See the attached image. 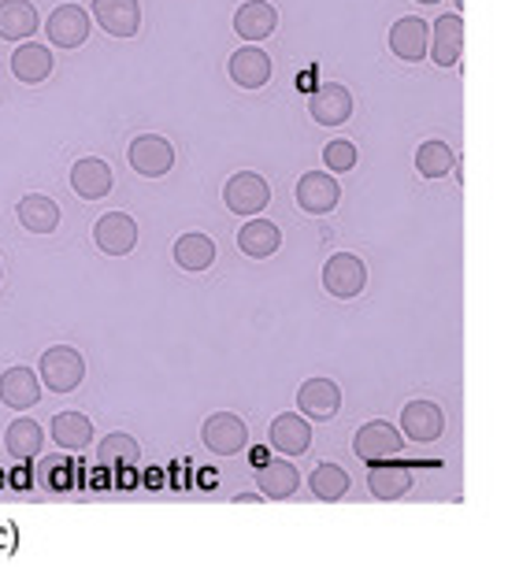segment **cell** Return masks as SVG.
Masks as SVG:
<instances>
[{"label": "cell", "mask_w": 508, "mask_h": 567, "mask_svg": "<svg viewBox=\"0 0 508 567\" xmlns=\"http://www.w3.org/2000/svg\"><path fill=\"white\" fill-rule=\"evenodd\" d=\"M298 486H301V475L290 460H268V464L257 467V489L263 497L286 501V497L298 494Z\"/></svg>", "instance_id": "obj_22"}, {"label": "cell", "mask_w": 508, "mask_h": 567, "mask_svg": "<svg viewBox=\"0 0 508 567\" xmlns=\"http://www.w3.org/2000/svg\"><path fill=\"white\" fill-rule=\"evenodd\" d=\"M367 489L379 497V501H397L405 497L412 489V471L405 464H372V471H367Z\"/></svg>", "instance_id": "obj_27"}, {"label": "cell", "mask_w": 508, "mask_h": 567, "mask_svg": "<svg viewBox=\"0 0 508 567\" xmlns=\"http://www.w3.org/2000/svg\"><path fill=\"white\" fill-rule=\"evenodd\" d=\"M15 216L30 234H56L60 227V205L49 194H27L15 205Z\"/></svg>", "instance_id": "obj_23"}, {"label": "cell", "mask_w": 508, "mask_h": 567, "mask_svg": "<svg viewBox=\"0 0 508 567\" xmlns=\"http://www.w3.org/2000/svg\"><path fill=\"white\" fill-rule=\"evenodd\" d=\"M401 431H405V437H412V442L431 445L446 434V412L434 401H408L405 412H401Z\"/></svg>", "instance_id": "obj_11"}, {"label": "cell", "mask_w": 508, "mask_h": 567, "mask_svg": "<svg viewBox=\"0 0 508 567\" xmlns=\"http://www.w3.org/2000/svg\"><path fill=\"white\" fill-rule=\"evenodd\" d=\"M41 445H45V431H41L34 420H27V415L4 431V449L15 460H34L41 453Z\"/></svg>", "instance_id": "obj_29"}, {"label": "cell", "mask_w": 508, "mask_h": 567, "mask_svg": "<svg viewBox=\"0 0 508 567\" xmlns=\"http://www.w3.org/2000/svg\"><path fill=\"white\" fill-rule=\"evenodd\" d=\"M260 501H268V497H263V494H238L235 505H260Z\"/></svg>", "instance_id": "obj_34"}, {"label": "cell", "mask_w": 508, "mask_h": 567, "mask_svg": "<svg viewBox=\"0 0 508 567\" xmlns=\"http://www.w3.org/2000/svg\"><path fill=\"white\" fill-rule=\"evenodd\" d=\"M172 256H175V264L183 267V271H208V267L216 264L219 249H216V241H211L208 234L189 230V234H183V238L175 241Z\"/></svg>", "instance_id": "obj_26"}, {"label": "cell", "mask_w": 508, "mask_h": 567, "mask_svg": "<svg viewBox=\"0 0 508 567\" xmlns=\"http://www.w3.org/2000/svg\"><path fill=\"white\" fill-rule=\"evenodd\" d=\"M309 486L320 501H342L349 494V471L338 464H320L309 475Z\"/></svg>", "instance_id": "obj_31"}, {"label": "cell", "mask_w": 508, "mask_h": 567, "mask_svg": "<svg viewBox=\"0 0 508 567\" xmlns=\"http://www.w3.org/2000/svg\"><path fill=\"white\" fill-rule=\"evenodd\" d=\"M268 442L279 449L282 456H301L312 445V426L298 412H279L268 426Z\"/></svg>", "instance_id": "obj_16"}, {"label": "cell", "mask_w": 508, "mask_h": 567, "mask_svg": "<svg viewBox=\"0 0 508 567\" xmlns=\"http://www.w3.org/2000/svg\"><path fill=\"white\" fill-rule=\"evenodd\" d=\"M282 245V230L274 227L271 219H249L241 223L238 230V249L249 256V260H271Z\"/></svg>", "instance_id": "obj_21"}, {"label": "cell", "mask_w": 508, "mask_h": 567, "mask_svg": "<svg viewBox=\"0 0 508 567\" xmlns=\"http://www.w3.org/2000/svg\"><path fill=\"white\" fill-rule=\"evenodd\" d=\"M356 159H360L356 145L345 142V137H334V142L323 145V164H326V171H353Z\"/></svg>", "instance_id": "obj_33"}, {"label": "cell", "mask_w": 508, "mask_h": 567, "mask_svg": "<svg viewBox=\"0 0 508 567\" xmlns=\"http://www.w3.org/2000/svg\"><path fill=\"white\" fill-rule=\"evenodd\" d=\"M52 437H56L60 449H71V453L86 449L93 442L90 415H82V412H56V415H52Z\"/></svg>", "instance_id": "obj_28"}, {"label": "cell", "mask_w": 508, "mask_h": 567, "mask_svg": "<svg viewBox=\"0 0 508 567\" xmlns=\"http://www.w3.org/2000/svg\"><path fill=\"white\" fill-rule=\"evenodd\" d=\"M457 8H464V0H457Z\"/></svg>", "instance_id": "obj_36"}, {"label": "cell", "mask_w": 508, "mask_h": 567, "mask_svg": "<svg viewBox=\"0 0 508 567\" xmlns=\"http://www.w3.org/2000/svg\"><path fill=\"white\" fill-rule=\"evenodd\" d=\"M323 290L338 301H353L367 290V267L356 252H334L323 264Z\"/></svg>", "instance_id": "obj_2"}, {"label": "cell", "mask_w": 508, "mask_h": 567, "mask_svg": "<svg viewBox=\"0 0 508 567\" xmlns=\"http://www.w3.org/2000/svg\"><path fill=\"white\" fill-rule=\"evenodd\" d=\"M298 409L309 420H334L338 409H342V390L331 379H309L298 386Z\"/></svg>", "instance_id": "obj_19"}, {"label": "cell", "mask_w": 508, "mask_h": 567, "mask_svg": "<svg viewBox=\"0 0 508 567\" xmlns=\"http://www.w3.org/2000/svg\"><path fill=\"white\" fill-rule=\"evenodd\" d=\"M416 171L423 178H446L449 171H457V153L446 145V142H423L416 148Z\"/></svg>", "instance_id": "obj_30"}, {"label": "cell", "mask_w": 508, "mask_h": 567, "mask_svg": "<svg viewBox=\"0 0 508 567\" xmlns=\"http://www.w3.org/2000/svg\"><path fill=\"white\" fill-rule=\"evenodd\" d=\"M93 241L104 256H131L137 245V223L126 212H104L93 223Z\"/></svg>", "instance_id": "obj_9"}, {"label": "cell", "mask_w": 508, "mask_h": 567, "mask_svg": "<svg viewBox=\"0 0 508 567\" xmlns=\"http://www.w3.org/2000/svg\"><path fill=\"white\" fill-rule=\"evenodd\" d=\"M271 71H274V63L260 45H241L235 56L227 60L230 82L241 85V90H263V85L271 82Z\"/></svg>", "instance_id": "obj_12"}, {"label": "cell", "mask_w": 508, "mask_h": 567, "mask_svg": "<svg viewBox=\"0 0 508 567\" xmlns=\"http://www.w3.org/2000/svg\"><path fill=\"white\" fill-rule=\"evenodd\" d=\"M293 197H298L301 212H309V216H326V212H334L338 200H342V186H338V178L331 171H304L298 178Z\"/></svg>", "instance_id": "obj_6"}, {"label": "cell", "mask_w": 508, "mask_h": 567, "mask_svg": "<svg viewBox=\"0 0 508 567\" xmlns=\"http://www.w3.org/2000/svg\"><path fill=\"white\" fill-rule=\"evenodd\" d=\"M274 30H279V12H274V4L268 0H246V4L235 12V34L241 41H268Z\"/></svg>", "instance_id": "obj_18"}, {"label": "cell", "mask_w": 508, "mask_h": 567, "mask_svg": "<svg viewBox=\"0 0 508 567\" xmlns=\"http://www.w3.org/2000/svg\"><path fill=\"white\" fill-rule=\"evenodd\" d=\"M401 442H405V437H401V431L394 423L372 420L353 434V453H356V460H364V464L372 467V464H379V460L394 456L401 449Z\"/></svg>", "instance_id": "obj_7"}, {"label": "cell", "mask_w": 508, "mask_h": 567, "mask_svg": "<svg viewBox=\"0 0 508 567\" xmlns=\"http://www.w3.org/2000/svg\"><path fill=\"white\" fill-rule=\"evenodd\" d=\"M49 45L82 49L90 41V12L82 4H60L45 23Z\"/></svg>", "instance_id": "obj_10"}, {"label": "cell", "mask_w": 508, "mask_h": 567, "mask_svg": "<svg viewBox=\"0 0 508 567\" xmlns=\"http://www.w3.org/2000/svg\"><path fill=\"white\" fill-rule=\"evenodd\" d=\"M12 74L27 85H41L52 74V49L34 45V38H27V45L12 52Z\"/></svg>", "instance_id": "obj_25"}, {"label": "cell", "mask_w": 508, "mask_h": 567, "mask_svg": "<svg viewBox=\"0 0 508 567\" xmlns=\"http://www.w3.org/2000/svg\"><path fill=\"white\" fill-rule=\"evenodd\" d=\"M90 16L112 38H134L142 30V4L137 0H93Z\"/></svg>", "instance_id": "obj_13"}, {"label": "cell", "mask_w": 508, "mask_h": 567, "mask_svg": "<svg viewBox=\"0 0 508 567\" xmlns=\"http://www.w3.org/2000/svg\"><path fill=\"white\" fill-rule=\"evenodd\" d=\"M38 401H41L38 371H30L27 363H15V368H8L0 374V404H8V409H15V412H27V409H34Z\"/></svg>", "instance_id": "obj_15"}, {"label": "cell", "mask_w": 508, "mask_h": 567, "mask_svg": "<svg viewBox=\"0 0 508 567\" xmlns=\"http://www.w3.org/2000/svg\"><path fill=\"white\" fill-rule=\"evenodd\" d=\"M224 200L235 216H260V212L271 205V186L257 171H238V175L227 178Z\"/></svg>", "instance_id": "obj_3"}, {"label": "cell", "mask_w": 508, "mask_h": 567, "mask_svg": "<svg viewBox=\"0 0 508 567\" xmlns=\"http://www.w3.org/2000/svg\"><path fill=\"white\" fill-rule=\"evenodd\" d=\"M126 159L137 175L145 178H164L167 171L175 167V145L167 142L164 134H137L131 148H126Z\"/></svg>", "instance_id": "obj_5"}, {"label": "cell", "mask_w": 508, "mask_h": 567, "mask_svg": "<svg viewBox=\"0 0 508 567\" xmlns=\"http://www.w3.org/2000/svg\"><path fill=\"white\" fill-rule=\"evenodd\" d=\"M0 278H4V267H0Z\"/></svg>", "instance_id": "obj_37"}, {"label": "cell", "mask_w": 508, "mask_h": 567, "mask_svg": "<svg viewBox=\"0 0 508 567\" xmlns=\"http://www.w3.org/2000/svg\"><path fill=\"white\" fill-rule=\"evenodd\" d=\"M97 460L104 467H134L142 460V449H137L131 434H108L97 445Z\"/></svg>", "instance_id": "obj_32"}, {"label": "cell", "mask_w": 508, "mask_h": 567, "mask_svg": "<svg viewBox=\"0 0 508 567\" xmlns=\"http://www.w3.org/2000/svg\"><path fill=\"white\" fill-rule=\"evenodd\" d=\"M431 56L438 68H457L464 52V19L460 16H438L431 30Z\"/></svg>", "instance_id": "obj_20"}, {"label": "cell", "mask_w": 508, "mask_h": 567, "mask_svg": "<svg viewBox=\"0 0 508 567\" xmlns=\"http://www.w3.org/2000/svg\"><path fill=\"white\" fill-rule=\"evenodd\" d=\"M41 27L38 8L30 0H0V38L4 41H27Z\"/></svg>", "instance_id": "obj_24"}, {"label": "cell", "mask_w": 508, "mask_h": 567, "mask_svg": "<svg viewBox=\"0 0 508 567\" xmlns=\"http://www.w3.org/2000/svg\"><path fill=\"white\" fill-rule=\"evenodd\" d=\"M309 115L320 126H342L353 120V93L342 82H320L309 93Z\"/></svg>", "instance_id": "obj_8"}, {"label": "cell", "mask_w": 508, "mask_h": 567, "mask_svg": "<svg viewBox=\"0 0 508 567\" xmlns=\"http://www.w3.org/2000/svg\"><path fill=\"white\" fill-rule=\"evenodd\" d=\"M38 379L45 382L52 393H71L82 386V379H86V360H82V352L71 346H52L41 352Z\"/></svg>", "instance_id": "obj_1"}, {"label": "cell", "mask_w": 508, "mask_h": 567, "mask_svg": "<svg viewBox=\"0 0 508 567\" xmlns=\"http://www.w3.org/2000/svg\"><path fill=\"white\" fill-rule=\"evenodd\" d=\"M416 4H442V0H416Z\"/></svg>", "instance_id": "obj_35"}, {"label": "cell", "mask_w": 508, "mask_h": 567, "mask_svg": "<svg viewBox=\"0 0 508 567\" xmlns=\"http://www.w3.org/2000/svg\"><path fill=\"white\" fill-rule=\"evenodd\" d=\"M431 49V30L419 16H401L394 27H390V52L405 63H419Z\"/></svg>", "instance_id": "obj_14"}, {"label": "cell", "mask_w": 508, "mask_h": 567, "mask_svg": "<svg viewBox=\"0 0 508 567\" xmlns=\"http://www.w3.org/2000/svg\"><path fill=\"white\" fill-rule=\"evenodd\" d=\"M112 186H115V175H112V167L104 164L101 156H82V159H75V167H71V189H75L82 200L108 197Z\"/></svg>", "instance_id": "obj_17"}, {"label": "cell", "mask_w": 508, "mask_h": 567, "mask_svg": "<svg viewBox=\"0 0 508 567\" xmlns=\"http://www.w3.org/2000/svg\"><path fill=\"white\" fill-rule=\"evenodd\" d=\"M200 442L216 456H238L249 445V426L235 412H211L200 426Z\"/></svg>", "instance_id": "obj_4"}]
</instances>
